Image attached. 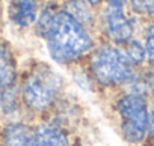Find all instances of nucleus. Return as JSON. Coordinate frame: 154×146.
Returning a JSON list of instances; mask_svg holds the SVG:
<instances>
[{
    "instance_id": "nucleus-9",
    "label": "nucleus",
    "mask_w": 154,
    "mask_h": 146,
    "mask_svg": "<svg viewBox=\"0 0 154 146\" xmlns=\"http://www.w3.org/2000/svg\"><path fill=\"white\" fill-rule=\"evenodd\" d=\"M0 146H36L33 124L21 119L6 121L0 128Z\"/></svg>"
},
{
    "instance_id": "nucleus-2",
    "label": "nucleus",
    "mask_w": 154,
    "mask_h": 146,
    "mask_svg": "<svg viewBox=\"0 0 154 146\" xmlns=\"http://www.w3.org/2000/svg\"><path fill=\"white\" fill-rule=\"evenodd\" d=\"M63 69L50 60L32 59L21 66L18 80L24 112L30 116H47L66 92Z\"/></svg>"
},
{
    "instance_id": "nucleus-8",
    "label": "nucleus",
    "mask_w": 154,
    "mask_h": 146,
    "mask_svg": "<svg viewBox=\"0 0 154 146\" xmlns=\"http://www.w3.org/2000/svg\"><path fill=\"white\" fill-rule=\"evenodd\" d=\"M36 146H71L68 127L54 119H42L33 124Z\"/></svg>"
},
{
    "instance_id": "nucleus-18",
    "label": "nucleus",
    "mask_w": 154,
    "mask_h": 146,
    "mask_svg": "<svg viewBox=\"0 0 154 146\" xmlns=\"http://www.w3.org/2000/svg\"><path fill=\"white\" fill-rule=\"evenodd\" d=\"M0 98H2V89H0Z\"/></svg>"
},
{
    "instance_id": "nucleus-7",
    "label": "nucleus",
    "mask_w": 154,
    "mask_h": 146,
    "mask_svg": "<svg viewBox=\"0 0 154 146\" xmlns=\"http://www.w3.org/2000/svg\"><path fill=\"white\" fill-rule=\"evenodd\" d=\"M23 62L12 41L0 33V89L18 85Z\"/></svg>"
},
{
    "instance_id": "nucleus-15",
    "label": "nucleus",
    "mask_w": 154,
    "mask_h": 146,
    "mask_svg": "<svg viewBox=\"0 0 154 146\" xmlns=\"http://www.w3.org/2000/svg\"><path fill=\"white\" fill-rule=\"evenodd\" d=\"M139 38L145 47L148 65H154V21H143Z\"/></svg>"
},
{
    "instance_id": "nucleus-6",
    "label": "nucleus",
    "mask_w": 154,
    "mask_h": 146,
    "mask_svg": "<svg viewBox=\"0 0 154 146\" xmlns=\"http://www.w3.org/2000/svg\"><path fill=\"white\" fill-rule=\"evenodd\" d=\"M41 5L39 0H5V26L17 35H32Z\"/></svg>"
},
{
    "instance_id": "nucleus-13",
    "label": "nucleus",
    "mask_w": 154,
    "mask_h": 146,
    "mask_svg": "<svg viewBox=\"0 0 154 146\" xmlns=\"http://www.w3.org/2000/svg\"><path fill=\"white\" fill-rule=\"evenodd\" d=\"M68 74H69V82L75 86L79 88L82 92H97L95 86H94V82L91 80L88 71L85 68V65H77L74 68H69L66 69Z\"/></svg>"
},
{
    "instance_id": "nucleus-4",
    "label": "nucleus",
    "mask_w": 154,
    "mask_h": 146,
    "mask_svg": "<svg viewBox=\"0 0 154 146\" xmlns=\"http://www.w3.org/2000/svg\"><path fill=\"white\" fill-rule=\"evenodd\" d=\"M112 110L119 136L128 145L139 146L148 140V97L118 91L113 94Z\"/></svg>"
},
{
    "instance_id": "nucleus-19",
    "label": "nucleus",
    "mask_w": 154,
    "mask_h": 146,
    "mask_svg": "<svg viewBox=\"0 0 154 146\" xmlns=\"http://www.w3.org/2000/svg\"><path fill=\"white\" fill-rule=\"evenodd\" d=\"M39 2H45V0H39Z\"/></svg>"
},
{
    "instance_id": "nucleus-5",
    "label": "nucleus",
    "mask_w": 154,
    "mask_h": 146,
    "mask_svg": "<svg viewBox=\"0 0 154 146\" xmlns=\"http://www.w3.org/2000/svg\"><path fill=\"white\" fill-rule=\"evenodd\" d=\"M143 21L137 18L128 8H116L101 5L98 8V39L124 47L140 33Z\"/></svg>"
},
{
    "instance_id": "nucleus-10",
    "label": "nucleus",
    "mask_w": 154,
    "mask_h": 146,
    "mask_svg": "<svg viewBox=\"0 0 154 146\" xmlns=\"http://www.w3.org/2000/svg\"><path fill=\"white\" fill-rule=\"evenodd\" d=\"M60 8L68 12L72 18L82 23L85 27L97 33L98 26V9L89 5L85 0H59Z\"/></svg>"
},
{
    "instance_id": "nucleus-1",
    "label": "nucleus",
    "mask_w": 154,
    "mask_h": 146,
    "mask_svg": "<svg viewBox=\"0 0 154 146\" xmlns=\"http://www.w3.org/2000/svg\"><path fill=\"white\" fill-rule=\"evenodd\" d=\"M32 36L42 44L47 59L63 71L82 65L98 41L95 32L60 8L59 0L42 2Z\"/></svg>"
},
{
    "instance_id": "nucleus-14",
    "label": "nucleus",
    "mask_w": 154,
    "mask_h": 146,
    "mask_svg": "<svg viewBox=\"0 0 154 146\" xmlns=\"http://www.w3.org/2000/svg\"><path fill=\"white\" fill-rule=\"evenodd\" d=\"M128 9L142 21H154V0H128Z\"/></svg>"
},
{
    "instance_id": "nucleus-17",
    "label": "nucleus",
    "mask_w": 154,
    "mask_h": 146,
    "mask_svg": "<svg viewBox=\"0 0 154 146\" xmlns=\"http://www.w3.org/2000/svg\"><path fill=\"white\" fill-rule=\"evenodd\" d=\"M85 2H88L89 5H92L94 8H97V9H98V8L101 6V3H103V0H85Z\"/></svg>"
},
{
    "instance_id": "nucleus-11",
    "label": "nucleus",
    "mask_w": 154,
    "mask_h": 146,
    "mask_svg": "<svg viewBox=\"0 0 154 146\" xmlns=\"http://www.w3.org/2000/svg\"><path fill=\"white\" fill-rule=\"evenodd\" d=\"M24 107L20 97L18 85L2 89V98H0V115L8 121H15V116L23 113Z\"/></svg>"
},
{
    "instance_id": "nucleus-16",
    "label": "nucleus",
    "mask_w": 154,
    "mask_h": 146,
    "mask_svg": "<svg viewBox=\"0 0 154 146\" xmlns=\"http://www.w3.org/2000/svg\"><path fill=\"white\" fill-rule=\"evenodd\" d=\"M5 26V0H0V33Z\"/></svg>"
},
{
    "instance_id": "nucleus-3",
    "label": "nucleus",
    "mask_w": 154,
    "mask_h": 146,
    "mask_svg": "<svg viewBox=\"0 0 154 146\" xmlns=\"http://www.w3.org/2000/svg\"><path fill=\"white\" fill-rule=\"evenodd\" d=\"M97 92L122 91L137 71L127 59L122 47L98 39L83 62Z\"/></svg>"
},
{
    "instance_id": "nucleus-12",
    "label": "nucleus",
    "mask_w": 154,
    "mask_h": 146,
    "mask_svg": "<svg viewBox=\"0 0 154 146\" xmlns=\"http://www.w3.org/2000/svg\"><path fill=\"white\" fill-rule=\"evenodd\" d=\"M127 59L130 60V63L136 68V69H142L148 65V59H146V51L145 47L142 44V39L137 36L134 39H131L130 42H127L122 47Z\"/></svg>"
}]
</instances>
